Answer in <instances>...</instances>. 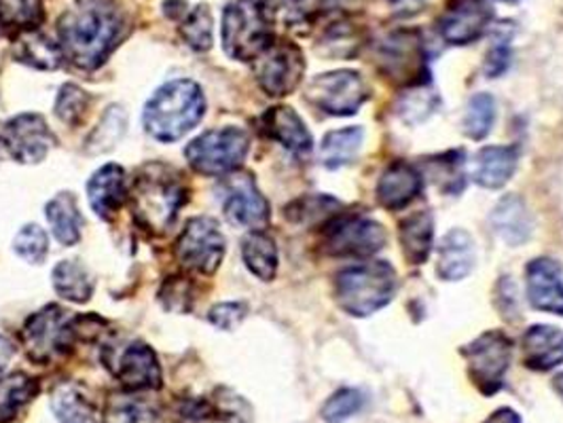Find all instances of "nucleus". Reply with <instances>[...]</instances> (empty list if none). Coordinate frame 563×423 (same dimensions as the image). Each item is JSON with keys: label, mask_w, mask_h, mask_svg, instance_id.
<instances>
[{"label": "nucleus", "mask_w": 563, "mask_h": 423, "mask_svg": "<svg viewBox=\"0 0 563 423\" xmlns=\"http://www.w3.org/2000/svg\"><path fill=\"white\" fill-rule=\"evenodd\" d=\"M125 29L123 13L113 0H73L57 20L64 59L81 70L107 62Z\"/></svg>", "instance_id": "obj_1"}, {"label": "nucleus", "mask_w": 563, "mask_h": 423, "mask_svg": "<svg viewBox=\"0 0 563 423\" xmlns=\"http://www.w3.org/2000/svg\"><path fill=\"white\" fill-rule=\"evenodd\" d=\"M128 199L136 225L153 235H164L176 223L189 191L176 169L151 164L136 174Z\"/></svg>", "instance_id": "obj_2"}, {"label": "nucleus", "mask_w": 563, "mask_h": 423, "mask_svg": "<svg viewBox=\"0 0 563 423\" xmlns=\"http://www.w3.org/2000/svg\"><path fill=\"white\" fill-rule=\"evenodd\" d=\"M206 98L196 81L176 79L162 85L144 107V130L159 142H176L198 127Z\"/></svg>", "instance_id": "obj_3"}, {"label": "nucleus", "mask_w": 563, "mask_h": 423, "mask_svg": "<svg viewBox=\"0 0 563 423\" xmlns=\"http://www.w3.org/2000/svg\"><path fill=\"white\" fill-rule=\"evenodd\" d=\"M276 0H235L223 13L221 38L227 56L254 62L276 41Z\"/></svg>", "instance_id": "obj_4"}, {"label": "nucleus", "mask_w": 563, "mask_h": 423, "mask_svg": "<svg viewBox=\"0 0 563 423\" xmlns=\"http://www.w3.org/2000/svg\"><path fill=\"white\" fill-rule=\"evenodd\" d=\"M396 292L395 267L386 260H371L343 269L335 280V299L339 308L354 315L366 318L384 310Z\"/></svg>", "instance_id": "obj_5"}, {"label": "nucleus", "mask_w": 563, "mask_h": 423, "mask_svg": "<svg viewBox=\"0 0 563 423\" xmlns=\"http://www.w3.org/2000/svg\"><path fill=\"white\" fill-rule=\"evenodd\" d=\"M20 337L32 363L52 365L75 349L79 341L77 315L59 305H47L30 315Z\"/></svg>", "instance_id": "obj_6"}, {"label": "nucleus", "mask_w": 563, "mask_h": 423, "mask_svg": "<svg viewBox=\"0 0 563 423\" xmlns=\"http://www.w3.org/2000/svg\"><path fill=\"white\" fill-rule=\"evenodd\" d=\"M251 151V136L242 127H217L185 148L187 164L201 176H225L240 168Z\"/></svg>", "instance_id": "obj_7"}, {"label": "nucleus", "mask_w": 563, "mask_h": 423, "mask_svg": "<svg viewBox=\"0 0 563 423\" xmlns=\"http://www.w3.org/2000/svg\"><path fill=\"white\" fill-rule=\"evenodd\" d=\"M466 360L468 379L481 394L496 396L505 388L510 360L512 341L503 331H487L460 349Z\"/></svg>", "instance_id": "obj_8"}, {"label": "nucleus", "mask_w": 563, "mask_h": 423, "mask_svg": "<svg viewBox=\"0 0 563 423\" xmlns=\"http://www.w3.org/2000/svg\"><path fill=\"white\" fill-rule=\"evenodd\" d=\"M377 66L395 85L420 87L428 84V49L420 30L390 32L377 47Z\"/></svg>", "instance_id": "obj_9"}, {"label": "nucleus", "mask_w": 563, "mask_h": 423, "mask_svg": "<svg viewBox=\"0 0 563 423\" xmlns=\"http://www.w3.org/2000/svg\"><path fill=\"white\" fill-rule=\"evenodd\" d=\"M254 79L269 98L290 96L306 75V57L297 43L276 38L253 62Z\"/></svg>", "instance_id": "obj_10"}, {"label": "nucleus", "mask_w": 563, "mask_h": 423, "mask_svg": "<svg viewBox=\"0 0 563 423\" xmlns=\"http://www.w3.org/2000/svg\"><path fill=\"white\" fill-rule=\"evenodd\" d=\"M227 242L219 223L208 216L191 219L180 233L174 254L176 260L187 269L210 276L221 267L225 256Z\"/></svg>", "instance_id": "obj_11"}, {"label": "nucleus", "mask_w": 563, "mask_h": 423, "mask_svg": "<svg viewBox=\"0 0 563 423\" xmlns=\"http://www.w3.org/2000/svg\"><path fill=\"white\" fill-rule=\"evenodd\" d=\"M306 98L322 113L350 116L368 100V87L356 70H335L313 77Z\"/></svg>", "instance_id": "obj_12"}, {"label": "nucleus", "mask_w": 563, "mask_h": 423, "mask_svg": "<svg viewBox=\"0 0 563 423\" xmlns=\"http://www.w3.org/2000/svg\"><path fill=\"white\" fill-rule=\"evenodd\" d=\"M388 242L384 225L366 216H341L327 225L324 251L331 256H371Z\"/></svg>", "instance_id": "obj_13"}, {"label": "nucleus", "mask_w": 563, "mask_h": 423, "mask_svg": "<svg viewBox=\"0 0 563 423\" xmlns=\"http://www.w3.org/2000/svg\"><path fill=\"white\" fill-rule=\"evenodd\" d=\"M492 22L494 9L487 0H450L437 29L445 43L460 47L479 41Z\"/></svg>", "instance_id": "obj_14"}, {"label": "nucleus", "mask_w": 563, "mask_h": 423, "mask_svg": "<svg viewBox=\"0 0 563 423\" xmlns=\"http://www.w3.org/2000/svg\"><path fill=\"white\" fill-rule=\"evenodd\" d=\"M4 151L20 164H41L56 138L41 114H18L4 125Z\"/></svg>", "instance_id": "obj_15"}, {"label": "nucleus", "mask_w": 563, "mask_h": 423, "mask_svg": "<svg viewBox=\"0 0 563 423\" xmlns=\"http://www.w3.org/2000/svg\"><path fill=\"white\" fill-rule=\"evenodd\" d=\"M113 375L125 392H157L164 386V372L157 354L142 341L130 343L117 356Z\"/></svg>", "instance_id": "obj_16"}, {"label": "nucleus", "mask_w": 563, "mask_h": 423, "mask_svg": "<svg viewBox=\"0 0 563 423\" xmlns=\"http://www.w3.org/2000/svg\"><path fill=\"white\" fill-rule=\"evenodd\" d=\"M223 214L231 225L261 231L269 223V203L251 176H231L227 182Z\"/></svg>", "instance_id": "obj_17"}, {"label": "nucleus", "mask_w": 563, "mask_h": 423, "mask_svg": "<svg viewBox=\"0 0 563 423\" xmlns=\"http://www.w3.org/2000/svg\"><path fill=\"white\" fill-rule=\"evenodd\" d=\"M128 198H130L128 178L123 168L117 164H107L104 168L98 169L87 182L89 205L102 221L114 219Z\"/></svg>", "instance_id": "obj_18"}, {"label": "nucleus", "mask_w": 563, "mask_h": 423, "mask_svg": "<svg viewBox=\"0 0 563 423\" xmlns=\"http://www.w3.org/2000/svg\"><path fill=\"white\" fill-rule=\"evenodd\" d=\"M528 297L536 310L563 315V269L553 258H534L528 269Z\"/></svg>", "instance_id": "obj_19"}, {"label": "nucleus", "mask_w": 563, "mask_h": 423, "mask_svg": "<svg viewBox=\"0 0 563 423\" xmlns=\"http://www.w3.org/2000/svg\"><path fill=\"white\" fill-rule=\"evenodd\" d=\"M420 169L407 162H393L377 182V201L386 210H402L422 193Z\"/></svg>", "instance_id": "obj_20"}, {"label": "nucleus", "mask_w": 563, "mask_h": 423, "mask_svg": "<svg viewBox=\"0 0 563 423\" xmlns=\"http://www.w3.org/2000/svg\"><path fill=\"white\" fill-rule=\"evenodd\" d=\"M261 130L267 138L278 142L295 155H308L311 151V134L303 119L290 107H274L261 116Z\"/></svg>", "instance_id": "obj_21"}, {"label": "nucleus", "mask_w": 563, "mask_h": 423, "mask_svg": "<svg viewBox=\"0 0 563 423\" xmlns=\"http://www.w3.org/2000/svg\"><path fill=\"white\" fill-rule=\"evenodd\" d=\"M526 367L547 372L563 365V331L558 326L536 324L521 338Z\"/></svg>", "instance_id": "obj_22"}, {"label": "nucleus", "mask_w": 563, "mask_h": 423, "mask_svg": "<svg viewBox=\"0 0 563 423\" xmlns=\"http://www.w3.org/2000/svg\"><path fill=\"white\" fill-rule=\"evenodd\" d=\"M475 260H477V253H475V242L471 233L464 229H451L439 248L437 271L441 280L460 282L468 278L471 271L475 269Z\"/></svg>", "instance_id": "obj_23"}, {"label": "nucleus", "mask_w": 563, "mask_h": 423, "mask_svg": "<svg viewBox=\"0 0 563 423\" xmlns=\"http://www.w3.org/2000/svg\"><path fill=\"white\" fill-rule=\"evenodd\" d=\"M489 223H492L494 233L512 248L526 244L534 229L532 214H530L526 201L519 196H505L500 199L489 216Z\"/></svg>", "instance_id": "obj_24"}, {"label": "nucleus", "mask_w": 563, "mask_h": 423, "mask_svg": "<svg viewBox=\"0 0 563 423\" xmlns=\"http://www.w3.org/2000/svg\"><path fill=\"white\" fill-rule=\"evenodd\" d=\"M519 148L517 146H485L475 159V180L485 189L505 187L517 169Z\"/></svg>", "instance_id": "obj_25"}, {"label": "nucleus", "mask_w": 563, "mask_h": 423, "mask_svg": "<svg viewBox=\"0 0 563 423\" xmlns=\"http://www.w3.org/2000/svg\"><path fill=\"white\" fill-rule=\"evenodd\" d=\"M398 240L400 248L407 258L409 265H423L432 251V240H434V219L430 212L420 210L407 219L400 221L398 225Z\"/></svg>", "instance_id": "obj_26"}, {"label": "nucleus", "mask_w": 563, "mask_h": 423, "mask_svg": "<svg viewBox=\"0 0 563 423\" xmlns=\"http://www.w3.org/2000/svg\"><path fill=\"white\" fill-rule=\"evenodd\" d=\"M45 216L47 223L52 226V233L59 244L64 246H75L81 240V229H84V216L79 212L77 198L68 193H57L45 205Z\"/></svg>", "instance_id": "obj_27"}, {"label": "nucleus", "mask_w": 563, "mask_h": 423, "mask_svg": "<svg viewBox=\"0 0 563 423\" xmlns=\"http://www.w3.org/2000/svg\"><path fill=\"white\" fill-rule=\"evenodd\" d=\"M41 392L38 379L26 372H13L0 379V423H11L26 411L30 402Z\"/></svg>", "instance_id": "obj_28"}, {"label": "nucleus", "mask_w": 563, "mask_h": 423, "mask_svg": "<svg viewBox=\"0 0 563 423\" xmlns=\"http://www.w3.org/2000/svg\"><path fill=\"white\" fill-rule=\"evenodd\" d=\"M242 258L249 271L263 282H272L278 274L276 240L263 231H253L242 242Z\"/></svg>", "instance_id": "obj_29"}, {"label": "nucleus", "mask_w": 563, "mask_h": 423, "mask_svg": "<svg viewBox=\"0 0 563 423\" xmlns=\"http://www.w3.org/2000/svg\"><path fill=\"white\" fill-rule=\"evenodd\" d=\"M52 409L59 423H104L100 409L70 383H64L52 394Z\"/></svg>", "instance_id": "obj_30"}, {"label": "nucleus", "mask_w": 563, "mask_h": 423, "mask_svg": "<svg viewBox=\"0 0 563 423\" xmlns=\"http://www.w3.org/2000/svg\"><path fill=\"white\" fill-rule=\"evenodd\" d=\"M13 54H15L18 62L29 64V66L38 68V70H57L64 62L62 47L54 43L49 36H45L36 30L18 36Z\"/></svg>", "instance_id": "obj_31"}, {"label": "nucleus", "mask_w": 563, "mask_h": 423, "mask_svg": "<svg viewBox=\"0 0 563 423\" xmlns=\"http://www.w3.org/2000/svg\"><path fill=\"white\" fill-rule=\"evenodd\" d=\"M102 420L104 423H162V415L155 404L136 392H119L107 400Z\"/></svg>", "instance_id": "obj_32"}, {"label": "nucleus", "mask_w": 563, "mask_h": 423, "mask_svg": "<svg viewBox=\"0 0 563 423\" xmlns=\"http://www.w3.org/2000/svg\"><path fill=\"white\" fill-rule=\"evenodd\" d=\"M365 141L363 127H343V130H333L324 136L320 144V159L324 168L338 169L352 164V159L358 155L361 146Z\"/></svg>", "instance_id": "obj_33"}, {"label": "nucleus", "mask_w": 563, "mask_h": 423, "mask_svg": "<svg viewBox=\"0 0 563 423\" xmlns=\"http://www.w3.org/2000/svg\"><path fill=\"white\" fill-rule=\"evenodd\" d=\"M57 294L70 303H87L93 294V278L79 260H62L52 274Z\"/></svg>", "instance_id": "obj_34"}, {"label": "nucleus", "mask_w": 563, "mask_h": 423, "mask_svg": "<svg viewBox=\"0 0 563 423\" xmlns=\"http://www.w3.org/2000/svg\"><path fill=\"white\" fill-rule=\"evenodd\" d=\"M43 2L41 0H0V29L2 34L20 36L34 32L43 24Z\"/></svg>", "instance_id": "obj_35"}, {"label": "nucleus", "mask_w": 563, "mask_h": 423, "mask_svg": "<svg viewBox=\"0 0 563 423\" xmlns=\"http://www.w3.org/2000/svg\"><path fill=\"white\" fill-rule=\"evenodd\" d=\"M125 127H128V114L123 111V107L107 109V113L102 114L100 123L85 142V151L91 155L113 151L114 144L123 138Z\"/></svg>", "instance_id": "obj_36"}, {"label": "nucleus", "mask_w": 563, "mask_h": 423, "mask_svg": "<svg viewBox=\"0 0 563 423\" xmlns=\"http://www.w3.org/2000/svg\"><path fill=\"white\" fill-rule=\"evenodd\" d=\"M180 36L196 52H208L212 47L214 22L208 4H198L185 15L180 24Z\"/></svg>", "instance_id": "obj_37"}, {"label": "nucleus", "mask_w": 563, "mask_h": 423, "mask_svg": "<svg viewBox=\"0 0 563 423\" xmlns=\"http://www.w3.org/2000/svg\"><path fill=\"white\" fill-rule=\"evenodd\" d=\"M496 121V100L489 93H475L468 102L464 130L473 141H483Z\"/></svg>", "instance_id": "obj_38"}, {"label": "nucleus", "mask_w": 563, "mask_h": 423, "mask_svg": "<svg viewBox=\"0 0 563 423\" xmlns=\"http://www.w3.org/2000/svg\"><path fill=\"white\" fill-rule=\"evenodd\" d=\"M320 45L324 49V56L352 57L361 47V32L354 29V24L339 20L324 30Z\"/></svg>", "instance_id": "obj_39"}, {"label": "nucleus", "mask_w": 563, "mask_h": 423, "mask_svg": "<svg viewBox=\"0 0 563 423\" xmlns=\"http://www.w3.org/2000/svg\"><path fill=\"white\" fill-rule=\"evenodd\" d=\"M341 208L338 199L329 196H310V198L297 199L292 205L286 208V216L292 223H318L329 221Z\"/></svg>", "instance_id": "obj_40"}, {"label": "nucleus", "mask_w": 563, "mask_h": 423, "mask_svg": "<svg viewBox=\"0 0 563 423\" xmlns=\"http://www.w3.org/2000/svg\"><path fill=\"white\" fill-rule=\"evenodd\" d=\"M13 253L26 263L41 265L49 254V235L38 225L22 226L13 240Z\"/></svg>", "instance_id": "obj_41"}, {"label": "nucleus", "mask_w": 563, "mask_h": 423, "mask_svg": "<svg viewBox=\"0 0 563 423\" xmlns=\"http://www.w3.org/2000/svg\"><path fill=\"white\" fill-rule=\"evenodd\" d=\"M365 407V396L361 390L343 388L331 396L322 407V420L327 423H345L358 415Z\"/></svg>", "instance_id": "obj_42"}, {"label": "nucleus", "mask_w": 563, "mask_h": 423, "mask_svg": "<svg viewBox=\"0 0 563 423\" xmlns=\"http://www.w3.org/2000/svg\"><path fill=\"white\" fill-rule=\"evenodd\" d=\"M210 402H212V409H214V422H253V407L242 396L235 394L229 388H219Z\"/></svg>", "instance_id": "obj_43"}, {"label": "nucleus", "mask_w": 563, "mask_h": 423, "mask_svg": "<svg viewBox=\"0 0 563 423\" xmlns=\"http://www.w3.org/2000/svg\"><path fill=\"white\" fill-rule=\"evenodd\" d=\"M91 98L77 85H64L57 96L56 114L62 123L77 127L89 111Z\"/></svg>", "instance_id": "obj_44"}, {"label": "nucleus", "mask_w": 563, "mask_h": 423, "mask_svg": "<svg viewBox=\"0 0 563 423\" xmlns=\"http://www.w3.org/2000/svg\"><path fill=\"white\" fill-rule=\"evenodd\" d=\"M166 310L183 311L191 310L194 301H196V292H194V283L185 276H174L168 282L164 283L162 292H159Z\"/></svg>", "instance_id": "obj_45"}, {"label": "nucleus", "mask_w": 563, "mask_h": 423, "mask_svg": "<svg viewBox=\"0 0 563 423\" xmlns=\"http://www.w3.org/2000/svg\"><path fill=\"white\" fill-rule=\"evenodd\" d=\"M439 104V98L428 91H409L400 104H398V114L402 116L405 123H420L434 113Z\"/></svg>", "instance_id": "obj_46"}, {"label": "nucleus", "mask_w": 563, "mask_h": 423, "mask_svg": "<svg viewBox=\"0 0 563 423\" xmlns=\"http://www.w3.org/2000/svg\"><path fill=\"white\" fill-rule=\"evenodd\" d=\"M246 311L249 308L244 303H221L210 310L208 320L221 331H233L246 318Z\"/></svg>", "instance_id": "obj_47"}, {"label": "nucleus", "mask_w": 563, "mask_h": 423, "mask_svg": "<svg viewBox=\"0 0 563 423\" xmlns=\"http://www.w3.org/2000/svg\"><path fill=\"white\" fill-rule=\"evenodd\" d=\"M508 59H510V52H508L507 45H498L492 49V54L487 56V75L489 77H498L505 68L508 66Z\"/></svg>", "instance_id": "obj_48"}, {"label": "nucleus", "mask_w": 563, "mask_h": 423, "mask_svg": "<svg viewBox=\"0 0 563 423\" xmlns=\"http://www.w3.org/2000/svg\"><path fill=\"white\" fill-rule=\"evenodd\" d=\"M13 356H15V343L11 338L0 335V377L9 368V363L13 360Z\"/></svg>", "instance_id": "obj_49"}, {"label": "nucleus", "mask_w": 563, "mask_h": 423, "mask_svg": "<svg viewBox=\"0 0 563 423\" xmlns=\"http://www.w3.org/2000/svg\"><path fill=\"white\" fill-rule=\"evenodd\" d=\"M485 423H521V418L512 411V409H498L489 415V420Z\"/></svg>", "instance_id": "obj_50"}, {"label": "nucleus", "mask_w": 563, "mask_h": 423, "mask_svg": "<svg viewBox=\"0 0 563 423\" xmlns=\"http://www.w3.org/2000/svg\"><path fill=\"white\" fill-rule=\"evenodd\" d=\"M553 386H555V390H558V394L562 396V398H563V372H562V375H558V377H555V381H553Z\"/></svg>", "instance_id": "obj_51"}, {"label": "nucleus", "mask_w": 563, "mask_h": 423, "mask_svg": "<svg viewBox=\"0 0 563 423\" xmlns=\"http://www.w3.org/2000/svg\"><path fill=\"white\" fill-rule=\"evenodd\" d=\"M498 2H507V4H515V2H519V0H498Z\"/></svg>", "instance_id": "obj_52"}, {"label": "nucleus", "mask_w": 563, "mask_h": 423, "mask_svg": "<svg viewBox=\"0 0 563 423\" xmlns=\"http://www.w3.org/2000/svg\"><path fill=\"white\" fill-rule=\"evenodd\" d=\"M2 148H4V144H2V141H0V151H2Z\"/></svg>", "instance_id": "obj_53"}]
</instances>
